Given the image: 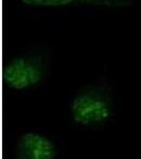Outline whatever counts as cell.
<instances>
[{
  "label": "cell",
  "mask_w": 141,
  "mask_h": 159,
  "mask_svg": "<svg viewBox=\"0 0 141 159\" xmlns=\"http://www.w3.org/2000/svg\"><path fill=\"white\" fill-rule=\"evenodd\" d=\"M49 67V56L42 51H30L7 61L2 68V83L15 91L36 87L45 80Z\"/></svg>",
  "instance_id": "cell-2"
},
{
  "label": "cell",
  "mask_w": 141,
  "mask_h": 159,
  "mask_svg": "<svg viewBox=\"0 0 141 159\" xmlns=\"http://www.w3.org/2000/svg\"><path fill=\"white\" fill-rule=\"evenodd\" d=\"M21 3L32 7H99L107 9H124L132 6L130 0H20Z\"/></svg>",
  "instance_id": "cell-4"
},
{
  "label": "cell",
  "mask_w": 141,
  "mask_h": 159,
  "mask_svg": "<svg viewBox=\"0 0 141 159\" xmlns=\"http://www.w3.org/2000/svg\"><path fill=\"white\" fill-rule=\"evenodd\" d=\"M57 154L55 143L37 132L22 134L14 148V159H56Z\"/></svg>",
  "instance_id": "cell-3"
},
{
  "label": "cell",
  "mask_w": 141,
  "mask_h": 159,
  "mask_svg": "<svg viewBox=\"0 0 141 159\" xmlns=\"http://www.w3.org/2000/svg\"><path fill=\"white\" fill-rule=\"evenodd\" d=\"M69 110L72 121L79 126H102L114 114V101L109 88L101 83L84 87L74 94Z\"/></svg>",
  "instance_id": "cell-1"
}]
</instances>
